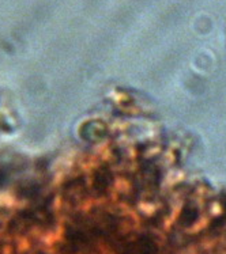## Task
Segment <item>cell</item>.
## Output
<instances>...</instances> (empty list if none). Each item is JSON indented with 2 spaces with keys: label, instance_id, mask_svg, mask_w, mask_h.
Instances as JSON below:
<instances>
[{
  "label": "cell",
  "instance_id": "7a4b0ae2",
  "mask_svg": "<svg viewBox=\"0 0 226 254\" xmlns=\"http://www.w3.org/2000/svg\"><path fill=\"white\" fill-rule=\"evenodd\" d=\"M196 216H198V211H196V208H195L194 205H187V207L184 208L183 213H181V219H183V220H187V219H188V223L194 222L195 219H196Z\"/></svg>",
  "mask_w": 226,
  "mask_h": 254
},
{
  "label": "cell",
  "instance_id": "6da1fadb",
  "mask_svg": "<svg viewBox=\"0 0 226 254\" xmlns=\"http://www.w3.org/2000/svg\"><path fill=\"white\" fill-rule=\"evenodd\" d=\"M112 185V174L108 169H101L95 173L94 181H93V190L95 194L102 196L105 194Z\"/></svg>",
  "mask_w": 226,
  "mask_h": 254
}]
</instances>
